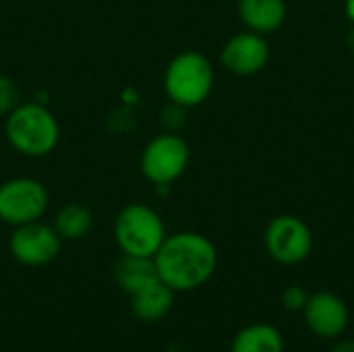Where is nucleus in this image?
Masks as SVG:
<instances>
[{
  "label": "nucleus",
  "mask_w": 354,
  "mask_h": 352,
  "mask_svg": "<svg viewBox=\"0 0 354 352\" xmlns=\"http://www.w3.org/2000/svg\"><path fill=\"white\" fill-rule=\"evenodd\" d=\"M153 263L166 286L174 293H189L212 280L218 268V251L205 234L185 230L164 239Z\"/></svg>",
  "instance_id": "obj_1"
},
{
  "label": "nucleus",
  "mask_w": 354,
  "mask_h": 352,
  "mask_svg": "<svg viewBox=\"0 0 354 352\" xmlns=\"http://www.w3.org/2000/svg\"><path fill=\"white\" fill-rule=\"evenodd\" d=\"M4 135L17 154L27 158H46L60 141V124L44 104L21 102L6 114Z\"/></svg>",
  "instance_id": "obj_2"
},
{
  "label": "nucleus",
  "mask_w": 354,
  "mask_h": 352,
  "mask_svg": "<svg viewBox=\"0 0 354 352\" xmlns=\"http://www.w3.org/2000/svg\"><path fill=\"white\" fill-rule=\"evenodd\" d=\"M214 66L209 58L197 50L176 54L164 73V91L172 104L195 108L203 104L214 89Z\"/></svg>",
  "instance_id": "obj_3"
},
{
  "label": "nucleus",
  "mask_w": 354,
  "mask_h": 352,
  "mask_svg": "<svg viewBox=\"0 0 354 352\" xmlns=\"http://www.w3.org/2000/svg\"><path fill=\"white\" fill-rule=\"evenodd\" d=\"M166 237L162 216L145 203L124 205L114 220V241L122 255L153 257Z\"/></svg>",
  "instance_id": "obj_4"
},
{
  "label": "nucleus",
  "mask_w": 354,
  "mask_h": 352,
  "mask_svg": "<svg viewBox=\"0 0 354 352\" xmlns=\"http://www.w3.org/2000/svg\"><path fill=\"white\" fill-rule=\"evenodd\" d=\"M191 160L189 143L174 131L156 135L141 151V174L156 187H168L178 180Z\"/></svg>",
  "instance_id": "obj_5"
},
{
  "label": "nucleus",
  "mask_w": 354,
  "mask_h": 352,
  "mask_svg": "<svg viewBox=\"0 0 354 352\" xmlns=\"http://www.w3.org/2000/svg\"><path fill=\"white\" fill-rule=\"evenodd\" d=\"M50 205L48 189L31 176L8 178L0 185V220L10 226H23L44 218Z\"/></svg>",
  "instance_id": "obj_6"
},
{
  "label": "nucleus",
  "mask_w": 354,
  "mask_h": 352,
  "mask_svg": "<svg viewBox=\"0 0 354 352\" xmlns=\"http://www.w3.org/2000/svg\"><path fill=\"white\" fill-rule=\"evenodd\" d=\"M266 251L268 255L282 266L303 263L313 249V234L307 222L297 216L282 214L276 216L266 228Z\"/></svg>",
  "instance_id": "obj_7"
},
{
  "label": "nucleus",
  "mask_w": 354,
  "mask_h": 352,
  "mask_svg": "<svg viewBox=\"0 0 354 352\" xmlns=\"http://www.w3.org/2000/svg\"><path fill=\"white\" fill-rule=\"evenodd\" d=\"M62 249V239L54 226L44 224L41 220L15 226L8 239V251L12 259L27 268H41L52 263Z\"/></svg>",
  "instance_id": "obj_8"
},
{
  "label": "nucleus",
  "mask_w": 354,
  "mask_h": 352,
  "mask_svg": "<svg viewBox=\"0 0 354 352\" xmlns=\"http://www.w3.org/2000/svg\"><path fill=\"white\" fill-rule=\"evenodd\" d=\"M303 319L307 328L324 340L340 338L351 322L346 303L330 290H317L309 295V301L303 309Z\"/></svg>",
  "instance_id": "obj_9"
},
{
  "label": "nucleus",
  "mask_w": 354,
  "mask_h": 352,
  "mask_svg": "<svg viewBox=\"0 0 354 352\" xmlns=\"http://www.w3.org/2000/svg\"><path fill=\"white\" fill-rule=\"evenodd\" d=\"M268 60H270V46L266 37L255 31H241L232 35L220 52V62L230 73L241 77L257 75L259 71L266 68Z\"/></svg>",
  "instance_id": "obj_10"
},
{
  "label": "nucleus",
  "mask_w": 354,
  "mask_h": 352,
  "mask_svg": "<svg viewBox=\"0 0 354 352\" xmlns=\"http://www.w3.org/2000/svg\"><path fill=\"white\" fill-rule=\"evenodd\" d=\"M174 305V290L166 286L160 278L145 288L131 295V311L141 322H160L164 319Z\"/></svg>",
  "instance_id": "obj_11"
},
{
  "label": "nucleus",
  "mask_w": 354,
  "mask_h": 352,
  "mask_svg": "<svg viewBox=\"0 0 354 352\" xmlns=\"http://www.w3.org/2000/svg\"><path fill=\"white\" fill-rule=\"evenodd\" d=\"M239 17L255 33H272L286 19L284 0H239Z\"/></svg>",
  "instance_id": "obj_12"
},
{
  "label": "nucleus",
  "mask_w": 354,
  "mask_h": 352,
  "mask_svg": "<svg viewBox=\"0 0 354 352\" xmlns=\"http://www.w3.org/2000/svg\"><path fill=\"white\" fill-rule=\"evenodd\" d=\"M114 280L122 293L129 297L137 290L145 288L147 284L158 280V270L153 257H137V255H122L114 266Z\"/></svg>",
  "instance_id": "obj_13"
},
{
  "label": "nucleus",
  "mask_w": 354,
  "mask_h": 352,
  "mask_svg": "<svg viewBox=\"0 0 354 352\" xmlns=\"http://www.w3.org/2000/svg\"><path fill=\"white\" fill-rule=\"evenodd\" d=\"M230 352H284V336L272 324H249L234 334Z\"/></svg>",
  "instance_id": "obj_14"
},
{
  "label": "nucleus",
  "mask_w": 354,
  "mask_h": 352,
  "mask_svg": "<svg viewBox=\"0 0 354 352\" xmlns=\"http://www.w3.org/2000/svg\"><path fill=\"white\" fill-rule=\"evenodd\" d=\"M93 226V214L83 203H66L54 218V230L62 241H79Z\"/></svg>",
  "instance_id": "obj_15"
},
{
  "label": "nucleus",
  "mask_w": 354,
  "mask_h": 352,
  "mask_svg": "<svg viewBox=\"0 0 354 352\" xmlns=\"http://www.w3.org/2000/svg\"><path fill=\"white\" fill-rule=\"evenodd\" d=\"M19 104H21V93L17 83L10 77L0 75V116H6Z\"/></svg>",
  "instance_id": "obj_16"
},
{
  "label": "nucleus",
  "mask_w": 354,
  "mask_h": 352,
  "mask_svg": "<svg viewBox=\"0 0 354 352\" xmlns=\"http://www.w3.org/2000/svg\"><path fill=\"white\" fill-rule=\"evenodd\" d=\"M307 301H309V293L299 284H292V286L284 288V293H282V307L288 313H303Z\"/></svg>",
  "instance_id": "obj_17"
},
{
  "label": "nucleus",
  "mask_w": 354,
  "mask_h": 352,
  "mask_svg": "<svg viewBox=\"0 0 354 352\" xmlns=\"http://www.w3.org/2000/svg\"><path fill=\"white\" fill-rule=\"evenodd\" d=\"M328 352H354V340H340Z\"/></svg>",
  "instance_id": "obj_18"
},
{
  "label": "nucleus",
  "mask_w": 354,
  "mask_h": 352,
  "mask_svg": "<svg viewBox=\"0 0 354 352\" xmlns=\"http://www.w3.org/2000/svg\"><path fill=\"white\" fill-rule=\"evenodd\" d=\"M344 10H346V17L351 19V23L354 25V0H346L344 2Z\"/></svg>",
  "instance_id": "obj_19"
},
{
  "label": "nucleus",
  "mask_w": 354,
  "mask_h": 352,
  "mask_svg": "<svg viewBox=\"0 0 354 352\" xmlns=\"http://www.w3.org/2000/svg\"><path fill=\"white\" fill-rule=\"evenodd\" d=\"M348 48L354 52V27L351 29V33H348Z\"/></svg>",
  "instance_id": "obj_20"
}]
</instances>
